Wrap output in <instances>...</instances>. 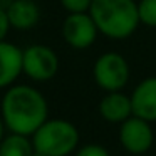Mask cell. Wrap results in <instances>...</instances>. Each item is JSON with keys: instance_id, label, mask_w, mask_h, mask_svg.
I'll return each mask as SVG.
<instances>
[{"instance_id": "cell-1", "label": "cell", "mask_w": 156, "mask_h": 156, "mask_svg": "<svg viewBox=\"0 0 156 156\" xmlns=\"http://www.w3.org/2000/svg\"><path fill=\"white\" fill-rule=\"evenodd\" d=\"M2 119L10 133L32 136L49 119L44 94L32 86H10L2 98Z\"/></svg>"}, {"instance_id": "cell-2", "label": "cell", "mask_w": 156, "mask_h": 156, "mask_svg": "<svg viewBox=\"0 0 156 156\" xmlns=\"http://www.w3.org/2000/svg\"><path fill=\"white\" fill-rule=\"evenodd\" d=\"M89 14L99 34L114 41L131 37L141 24L136 0H92Z\"/></svg>"}, {"instance_id": "cell-3", "label": "cell", "mask_w": 156, "mask_h": 156, "mask_svg": "<svg viewBox=\"0 0 156 156\" xmlns=\"http://www.w3.org/2000/svg\"><path fill=\"white\" fill-rule=\"evenodd\" d=\"M32 144L44 156H69L77 151L79 131L71 121L47 119L32 134Z\"/></svg>"}, {"instance_id": "cell-4", "label": "cell", "mask_w": 156, "mask_h": 156, "mask_svg": "<svg viewBox=\"0 0 156 156\" xmlns=\"http://www.w3.org/2000/svg\"><path fill=\"white\" fill-rule=\"evenodd\" d=\"M129 64L119 52H104L94 62L92 77L106 92L122 91L129 81Z\"/></svg>"}, {"instance_id": "cell-5", "label": "cell", "mask_w": 156, "mask_h": 156, "mask_svg": "<svg viewBox=\"0 0 156 156\" xmlns=\"http://www.w3.org/2000/svg\"><path fill=\"white\" fill-rule=\"evenodd\" d=\"M59 71V57L51 47L42 44L30 45L24 51V74L32 81H51Z\"/></svg>"}, {"instance_id": "cell-6", "label": "cell", "mask_w": 156, "mask_h": 156, "mask_svg": "<svg viewBox=\"0 0 156 156\" xmlns=\"http://www.w3.org/2000/svg\"><path fill=\"white\" fill-rule=\"evenodd\" d=\"M154 141L151 122L138 116H131L119 124V143L131 154H144Z\"/></svg>"}, {"instance_id": "cell-7", "label": "cell", "mask_w": 156, "mask_h": 156, "mask_svg": "<svg viewBox=\"0 0 156 156\" xmlns=\"http://www.w3.org/2000/svg\"><path fill=\"white\" fill-rule=\"evenodd\" d=\"M99 30L89 12L69 14L62 24V37L72 49H89L96 42Z\"/></svg>"}, {"instance_id": "cell-8", "label": "cell", "mask_w": 156, "mask_h": 156, "mask_svg": "<svg viewBox=\"0 0 156 156\" xmlns=\"http://www.w3.org/2000/svg\"><path fill=\"white\" fill-rule=\"evenodd\" d=\"M133 116L149 122L156 121V76L146 77L133 89L131 94Z\"/></svg>"}, {"instance_id": "cell-9", "label": "cell", "mask_w": 156, "mask_h": 156, "mask_svg": "<svg viewBox=\"0 0 156 156\" xmlns=\"http://www.w3.org/2000/svg\"><path fill=\"white\" fill-rule=\"evenodd\" d=\"M24 72V51L10 42H0V89L10 87Z\"/></svg>"}, {"instance_id": "cell-10", "label": "cell", "mask_w": 156, "mask_h": 156, "mask_svg": "<svg viewBox=\"0 0 156 156\" xmlns=\"http://www.w3.org/2000/svg\"><path fill=\"white\" fill-rule=\"evenodd\" d=\"M99 114L104 121L112 124H121L133 116L131 96L122 91L106 92V96L99 101Z\"/></svg>"}, {"instance_id": "cell-11", "label": "cell", "mask_w": 156, "mask_h": 156, "mask_svg": "<svg viewBox=\"0 0 156 156\" xmlns=\"http://www.w3.org/2000/svg\"><path fill=\"white\" fill-rule=\"evenodd\" d=\"M5 10L10 27L17 30H29L41 19V9L34 0H12Z\"/></svg>"}, {"instance_id": "cell-12", "label": "cell", "mask_w": 156, "mask_h": 156, "mask_svg": "<svg viewBox=\"0 0 156 156\" xmlns=\"http://www.w3.org/2000/svg\"><path fill=\"white\" fill-rule=\"evenodd\" d=\"M34 144L29 136L10 133L0 143V156H34Z\"/></svg>"}, {"instance_id": "cell-13", "label": "cell", "mask_w": 156, "mask_h": 156, "mask_svg": "<svg viewBox=\"0 0 156 156\" xmlns=\"http://www.w3.org/2000/svg\"><path fill=\"white\" fill-rule=\"evenodd\" d=\"M139 22L146 27H156V0H139L138 2Z\"/></svg>"}, {"instance_id": "cell-14", "label": "cell", "mask_w": 156, "mask_h": 156, "mask_svg": "<svg viewBox=\"0 0 156 156\" xmlns=\"http://www.w3.org/2000/svg\"><path fill=\"white\" fill-rule=\"evenodd\" d=\"M61 5L69 12V14H81V12H89L92 5V0H59Z\"/></svg>"}, {"instance_id": "cell-15", "label": "cell", "mask_w": 156, "mask_h": 156, "mask_svg": "<svg viewBox=\"0 0 156 156\" xmlns=\"http://www.w3.org/2000/svg\"><path fill=\"white\" fill-rule=\"evenodd\" d=\"M74 156H109V151L101 144L89 143V144H84L82 148H79L74 153Z\"/></svg>"}, {"instance_id": "cell-16", "label": "cell", "mask_w": 156, "mask_h": 156, "mask_svg": "<svg viewBox=\"0 0 156 156\" xmlns=\"http://www.w3.org/2000/svg\"><path fill=\"white\" fill-rule=\"evenodd\" d=\"M9 29H10V22H9V17H7V10L0 7V42L5 39Z\"/></svg>"}, {"instance_id": "cell-17", "label": "cell", "mask_w": 156, "mask_h": 156, "mask_svg": "<svg viewBox=\"0 0 156 156\" xmlns=\"http://www.w3.org/2000/svg\"><path fill=\"white\" fill-rule=\"evenodd\" d=\"M4 129H5V122H4V119H2V116H0V143L4 139Z\"/></svg>"}, {"instance_id": "cell-18", "label": "cell", "mask_w": 156, "mask_h": 156, "mask_svg": "<svg viewBox=\"0 0 156 156\" xmlns=\"http://www.w3.org/2000/svg\"><path fill=\"white\" fill-rule=\"evenodd\" d=\"M34 156H44V154H41L39 151H34Z\"/></svg>"}]
</instances>
